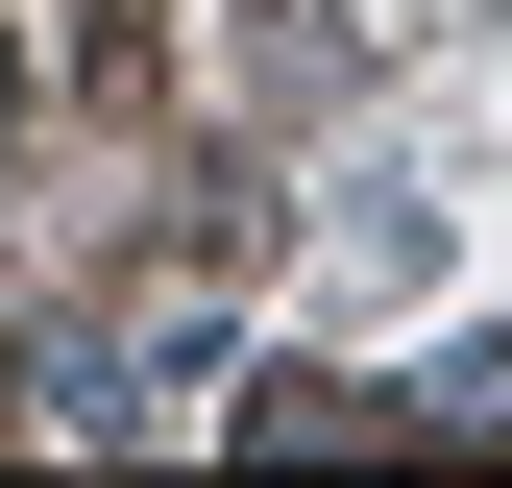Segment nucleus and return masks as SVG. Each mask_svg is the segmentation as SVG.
Returning <instances> with one entry per match:
<instances>
[{
	"label": "nucleus",
	"instance_id": "7ed1b4c3",
	"mask_svg": "<svg viewBox=\"0 0 512 488\" xmlns=\"http://www.w3.org/2000/svg\"><path fill=\"white\" fill-rule=\"evenodd\" d=\"M415 415V440H512V342H464V366H439V391H391Z\"/></svg>",
	"mask_w": 512,
	"mask_h": 488
},
{
	"label": "nucleus",
	"instance_id": "f257e3e1",
	"mask_svg": "<svg viewBox=\"0 0 512 488\" xmlns=\"http://www.w3.org/2000/svg\"><path fill=\"white\" fill-rule=\"evenodd\" d=\"M220 440H269V464H366V440H415V415L366 391V366H244V391H220Z\"/></svg>",
	"mask_w": 512,
	"mask_h": 488
},
{
	"label": "nucleus",
	"instance_id": "f03ea898",
	"mask_svg": "<svg viewBox=\"0 0 512 488\" xmlns=\"http://www.w3.org/2000/svg\"><path fill=\"white\" fill-rule=\"evenodd\" d=\"M122 74V0H0V122L25 98H98Z\"/></svg>",
	"mask_w": 512,
	"mask_h": 488
}]
</instances>
